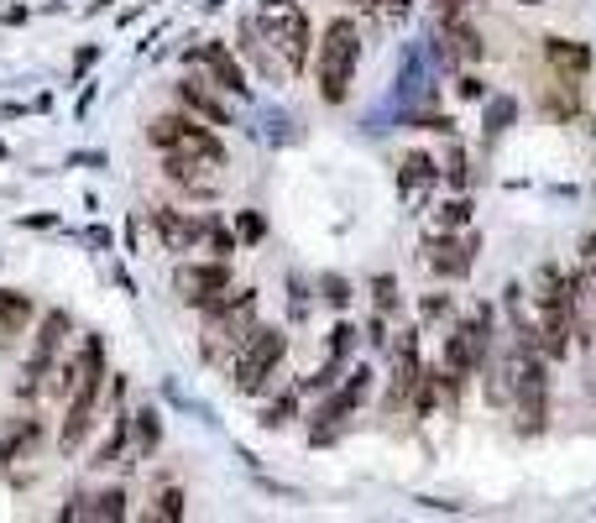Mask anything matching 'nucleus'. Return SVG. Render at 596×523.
I'll return each mask as SVG.
<instances>
[{
	"label": "nucleus",
	"mask_w": 596,
	"mask_h": 523,
	"mask_svg": "<svg viewBox=\"0 0 596 523\" xmlns=\"http://www.w3.org/2000/svg\"><path fill=\"white\" fill-rule=\"evenodd\" d=\"M100 387H105V346H100V335L84 340V351L58 372V393L69 398V419L58 429V445L63 455L79 451L84 445V434L95 429V408H100Z\"/></svg>",
	"instance_id": "1"
},
{
	"label": "nucleus",
	"mask_w": 596,
	"mask_h": 523,
	"mask_svg": "<svg viewBox=\"0 0 596 523\" xmlns=\"http://www.w3.org/2000/svg\"><path fill=\"white\" fill-rule=\"evenodd\" d=\"M534 304H539V325H534V335H539V351H545L549 361H565L571 357V335L575 325H581V278H571V272H560L554 262L549 267H539L534 272Z\"/></svg>",
	"instance_id": "2"
},
{
	"label": "nucleus",
	"mask_w": 596,
	"mask_h": 523,
	"mask_svg": "<svg viewBox=\"0 0 596 523\" xmlns=\"http://www.w3.org/2000/svg\"><path fill=\"white\" fill-rule=\"evenodd\" d=\"M361 69V26L351 16H335L319 32V48H314V90L325 105H346L351 84Z\"/></svg>",
	"instance_id": "3"
},
{
	"label": "nucleus",
	"mask_w": 596,
	"mask_h": 523,
	"mask_svg": "<svg viewBox=\"0 0 596 523\" xmlns=\"http://www.w3.org/2000/svg\"><path fill=\"white\" fill-rule=\"evenodd\" d=\"M252 22H257V32H262L267 48L278 53V63L288 69V79L309 69L314 26H309V16H304V5H299V0H257Z\"/></svg>",
	"instance_id": "4"
},
{
	"label": "nucleus",
	"mask_w": 596,
	"mask_h": 523,
	"mask_svg": "<svg viewBox=\"0 0 596 523\" xmlns=\"http://www.w3.org/2000/svg\"><path fill=\"white\" fill-rule=\"evenodd\" d=\"M283 357H288V335L272 330V325H257V330L241 340L236 357H231V387L236 393H262Z\"/></svg>",
	"instance_id": "5"
},
{
	"label": "nucleus",
	"mask_w": 596,
	"mask_h": 523,
	"mask_svg": "<svg viewBox=\"0 0 596 523\" xmlns=\"http://www.w3.org/2000/svg\"><path fill=\"white\" fill-rule=\"evenodd\" d=\"M147 142L157 147V152H199V158H215V163H225V147H220L215 126H210V120H199L194 111L152 116V126H147Z\"/></svg>",
	"instance_id": "6"
},
{
	"label": "nucleus",
	"mask_w": 596,
	"mask_h": 523,
	"mask_svg": "<svg viewBox=\"0 0 596 523\" xmlns=\"http://www.w3.org/2000/svg\"><path fill=\"white\" fill-rule=\"evenodd\" d=\"M257 330V299L252 293H225L215 310H210V325H204V357L210 361H220L225 351L236 357L241 351V340Z\"/></svg>",
	"instance_id": "7"
},
{
	"label": "nucleus",
	"mask_w": 596,
	"mask_h": 523,
	"mask_svg": "<svg viewBox=\"0 0 596 523\" xmlns=\"http://www.w3.org/2000/svg\"><path fill=\"white\" fill-rule=\"evenodd\" d=\"M487 351H492V310L460 319L451 335H445V377L466 382L487 367Z\"/></svg>",
	"instance_id": "8"
},
{
	"label": "nucleus",
	"mask_w": 596,
	"mask_h": 523,
	"mask_svg": "<svg viewBox=\"0 0 596 523\" xmlns=\"http://www.w3.org/2000/svg\"><path fill=\"white\" fill-rule=\"evenodd\" d=\"M69 314L63 310H48L43 314V325H37V340H32V357L22 367V382H16V398H37L43 393V382L52 377V367H58V351H63V340H69Z\"/></svg>",
	"instance_id": "9"
},
{
	"label": "nucleus",
	"mask_w": 596,
	"mask_h": 523,
	"mask_svg": "<svg viewBox=\"0 0 596 523\" xmlns=\"http://www.w3.org/2000/svg\"><path fill=\"white\" fill-rule=\"evenodd\" d=\"M231 262L215 257V262H184L178 272H173V288H178V299L194 304V310H215L220 299L231 293Z\"/></svg>",
	"instance_id": "10"
},
{
	"label": "nucleus",
	"mask_w": 596,
	"mask_h": 523,
	"mask_svg": "<svg viewBox=\"0 0 596 523\" xmlns=\"http://www.w3.org/2000/svg\"><path fill=\"white\" fill-rule=\"evenodd\" d=\"M152 236L163 241V252H194V246H204V241L215 236V220L152 205Z\"/></svg>",
	"instance_id": "11"
},
{
	"label": "nucleus",
	"mask_w": 596,
	"mask_h": 523,
	"mask_svg": "<svg viewBox=\"0 0 596 523\" xmlns=\"http://www.w3.org/2000/svg\"><path fill=\"white\" fill-rule=\"evenodd\" d=\"M189 58H194V63H199L204 73H210V84H215V90H225V95H236V100L252 95V84H246V69L236 63V53L225 48V43H199Z\"/></svg>",
	"instance_id": "12"
},
{
	"label": "nucleus",
	"mask_w": 596,
	"mask_h": 523,
	"mask_svg": "<svg viewBox=\"0 0 596 523\" xmlns=\"http://www.w3.org/2000/svg\"><path fill=\"white\" fill-rule=\"evenodd\" d=\"M215 158H199V152H163V173L173 178V184H184V189L194 194H215V178H220Z\"/></svg>",
	"instance_id": "13"
},
{
	"label": "nucleus",
	"mask_w": 596,
	"mask_h": 523,
	"mask_svg": "<svg viewBox=\"0 0 596 523\" xmlns=\"http://www.w3.org/2000/svg\"><path fill=\"white\" fill-rule=\"evenodd\" d=\"M440 53L445 58H455V63H481V53H487V43H481V32L466 16H440Z\"/></svg>",
	"instance_id": "14"
},
{
	"label": "nucleus",
	"mask_w": 596,
	"mask_h": 523,
	"mask_svg": "<svg viewBox=\"0 0 596 523\" xmlns=\"http://www.w3.org/2000/svg\"><path fill=\"white\" fill-rule=\"evenodd\" d=\"M178 105L194 111L199 120H210V126H231V111L215 100V84H210V79H194V73L178 79Z\"/></svg>",
	"instance_id": "15"
},
{
	"label": "nucleus",
	"mask_w": 596,
	"mask_h": 523,
	"mask_svg": "<svg viewBox=\"0 0 596 523\" xmlns=\"http://www.w3.org/2000/svg\"><path fill=\"white\" fill-rule=\"evenodd\" d=\"M424 377V367H419V340L413 330L404 335V346H398V372H393V393H387V408H404L413 398V387Z\"/></svg>",
	"instance_id": "16"
},
{
	"label": "nucleus",
	"mask_w": 596,
	"mask_h": 523,
	"mask_svg": "<svg viewBox=\"0 0 596 523\" xmlns=\"http://www.w3.org/2000/svg\"><path fill=\"white\" fill-rule=\"evenodd\" d=\"M434 272L440 278H466L471 272V262H477V236H445L434 246Z\"/></svg>",
	"instance_id": "17"
},
{
	"label": "nucleus",
	"mask_w": 596,
	"mask_h": 523,
	"mask_svg": "<svg viewBox=\"0 0 596 523\" xmlns=\"http://www.w3.org/2000/svg\"><path fill=\"white\" fill-rule=\"evenodd\" d=\"M26 325H32V299L16 288H0V351L16 346V335H26Z\"/></svg>",
	"instance_id": "18"
},
{
	"label": "nucleus",
	"mask_w": 596,
	"mask_h": 523,
	"mask_svg": "<svg viewBox=\"0 0 596 523\" xmlns=\"http://www.w3.org/2000/svg\"><path fill=\"white\" fill-rule=\"evenodd\" d=\"M366 393H372V372H366V367H357V372H351V382H346V387L335 393L330 404H325V414H314V419L335 425V419H346V414H351V408H357Z\"/></svg>",
	"instance_id": "19"
},
{
	"label": "nucleus",
	"mask_w": 596,
	"mask_h": 523,
	"mask_svg": "<svg viewBox=\"0 0 596 523\" xmlns=\"http://www.w3.org/2000/svg\"><path fill=\"white\" fill-rule=\"evenodd\" d=\"M545 48H549V58H554L560 69H575V73L592 69V53L581 48V43H571V48H565V37H545Z\"/></svg>",
	"instance_id": "20"
},
{
	"label": "nucleus",
	"mask_w": 596,
	"mask_h": 523,
	"mask_svg": "<svg viewBox=\"0 0 596 523\" xmlns=\"http://www.w3.org/2000/svg\"><path fill=\"white\" fill-rule=\"evenodd\" d=\"M575 278H581V293L596 304V236L581 241V272H575Z\"/></svg>",
	"instance_id": "21"
},
{
	"label": "nucleus",
	"mask_w": 596,
	"mask_h": 523,
	"mask_svg": "<svg viewBox=\"0 0 596 523\" xmlns=\"http://www.w3.org/2000/svg\"><path fill=\"white\" fill-rule=\"evenodd\" d=\"M90 519H126V492L120 487H110V492H100L95 508H84Z\"/></svg>",
	"instance_id": "22"
},
{
	"label": "nucleus",
	"mask_w": 596,
	"mask_h": 523,
	"mask_svg": "<svg viewBox=\"0 0 596 523\" xmlns=\"http://www.w3.org/2000/svg\"><path fill=\"white\" fill-rule=\"evenodd\" d=\"M137 434H142V455L157 451V440H163V425H157V408H142V414H137Z\"/></svg>",
	"instance_id": "23"
},
{
	"label": "nucleus",
	"mask_w": 596,
	"mask_h": 523,
	"mask_svg": "<svg viewBox=\"0 0 596 523\" xmlns=\"http://www.w3.org/2000/svg\"><path fill=\"white\" fill-rule=\"evenodd\" d=\"M32 440H37V419H26V425H16V434H11V440H5V445H0V466H5V461H11V455L22 451H32Z\"/></svg>",
	"instance_id": "24"
},
{
	"label": "nucleus",
	"mask_w": 596,
	"mask_h": 523,
	"mask_svg": "<svg viewBox=\"0 0 596 523\" xmlns=\"http://www.w3.org/2000/svg\"><path fill=\"white\" fill-rule=\"evenodd\" d=\"M157 519H167V523L184 519V492H178V487H167L163 498H157Z\"/></svg>",
	"instance_id": "25"
},
{
	"label": "nucleus",
	"mask_w": 596,
	"mask_h": 523,
	"mask_svg": "<svg viewBox=\"0 0 596 523\" xmlns=\"http://www.w3.org/2000/svg\"><path fill=\"white\" fill-rule=\"evenodd\" d=\"M408 11H413V0H377V16H387V22H404Z\"/></svg>",
	"instance_id": "26"
},
{
	"label": "nucleus",
	"mask_w": 596,
	"mask_h": 523,
	"mask_svg": "<svg viewBox=\"0 0 596 523\" xmlns=\"http://www.w3.org/2000/svg\"><path fill=\"white\" fill-rule=\"evenodd\" d=\"M466 5H471V0H434L440 16H466Z\"/></svg>",
	"instance_id": "27"
},
{
	"label": "nucleus",
	"mask_w": 596,
	"mask_h": 523,
	"mask_svg": "<svg viewBox=\"0 0 596 523\" xmlns=\"http://www.w3.org/2000/svg\"><path fill=\"white\" fill-rule=\"evenodd\" d=\"M398 299H393V278H377V310H393Z\"/></svg>",
	"instance_id": "28"
},
{
	"label": "nucleus",
	"mask_w": 596,
	"mask_h": 523,
	"mask_svg": "<svg viewBox=\"0 0 596 523\" xmlns=\"http://www.w3.org/2000/svg\"><path fill=\"white\" fill-rule=\"evenodd\" d=\"M325 288H330V293H325L330 304H346V299H351V293H346V283H340V278H325Z\"/></svg>",
	"instance_id": "29"
},
{
	"label": "nucleus",
	"mask_w": 596,
	"mask_h": 523,
	"mask_svg": "<svg viewBox=\"0 0 596 523\" xmlns=\"http://www.w3.org/2000/svg\"><path fill=\"white\" fill-rule=\"evenodd\" d=\"M346 5H361V11H372V16H377V0H346Z\"/></svg>",
	"instance_id": "30"
},
{
	"label": "nucleus",
	"mask_w": 596,
	"mask_h": 523,
	"mask_svg": "<svg viewBox=\"0 0 596 523\" xmlns=\"http://www.w3.org/2000/svg\"><path fill=\"white\" fill-rule=\"evenodd\" d=\"M524 5H545V0H524Z\"/></svg>",
	"instance_id": "31"
}]
</instances>
